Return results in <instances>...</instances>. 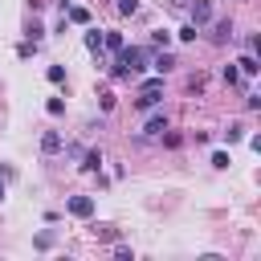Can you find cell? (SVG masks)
<instances>
[{
  "label": "cell",
  "mask_w": 261,
  "mask_h": 261,
  "mask_svg": "<svg viewBox=\"0 0 261 261\" xmlns=\"http://www.w3.org/2000/svg\"><path fill=\"white\" fill-rule=\"evenodd\" d=\"M196 33H200V29H196V24H192V20H188V24H184V29H179V41H196Z\"/></svg>",
  "instance_id": "cell-15"
},
{
  "label": "cell",
  "mask_w": 261,
  "mask_h": 261,
  "mask_svg": "<svg viewBox=\"0 0 261 261\" xmlns=\"http://www.w3.org/2000/svg\"><path fill=\"white\" fill-rule=\"evenodd\" d=\"M159 94H163V73L159 77H147L143 86H139V110H151V106H159Z\"/></svg>",
  "instance_id": "cell-2"
},
{
  "label": "cell",
  "mask_w": 261,
  "mask_h": 261,
  "mask_svg": "<svg viewBox=\"0 0 261 261\" xmlns=\"http://www.w3.org/2000/svg\"><path fill=\"white\" fill-rule=\"evenodd\" d=\"M41 151H45V155H57V151H61V135H57V130H45V139H41Z\"/></svg>",
  "instance_id": "cell-5"
},
{
  "label": "cell",
  "mask_w": 261,
  "mask_h": 261,
  "mask_svg": "<svg viewBox=\"0 0 261 261\" xmlns=\"http://www.w3.org/2000/svg\"><path fill=\"white\" fill-rule=\"evenodd\" d=\"M69 216H77V220H86V216H94V200L90 196H69Z\"/></svg>",
  "instance_id": "cell-4"
},
{
  "label": "cell",
  "mask_w": 261,
  "mask_h": 261,
  "mask_svg": "<svg viewBox=\"0 0 261 261\" xmlns=\"http://www.w3.org/2000/svg\"><path fill=\"white\" fill-rule=\"evenodd\" d=\"M118 53H122V57L110 65V73H114V77H126V73H143V69H147V61H151V49H143V45H122Z\"/></svg>",
  "instance_id": "cell-1"
},
{
  "label": "cell",
  "mask_w": 261,
  "mask_h": 261,
  "mask_svg": "<svg viewBox=\"0 0 261 261\" xmlns=\"http://www.w3.org/2000/svg\"><path fill=\"white\" fill-rule=\"evenodd\" d=\"M86 171H98L102 167V151H86V163H82Z\"/></svg>",
  "instance_id": "cell-13"
},
{
  "label": "cell",
  "mask_w": 261,
  "mask_h": 261,
  "mask_svg": "<svg viewBox=\"0 0 261 261\" xmlns=\"http://www.w3.org/2000/svg\"><path fill=\"white\" fill-rule=\"evenodd\" d=\"M237 65H241V73H257V69H261V65H257V57H253V53H245V57H241V61H237Z\"/></svg>",
  "instance_id": "cell-12"
},
{
  "label": "cell",
  "mask_w": 261,
  "mask_h": 261,
  "mask_svg": "<svg viewBox=\"0 0 261 261\" xmlns=\"http://www.w3.org/2000/svg\"><path fill=\"white\" fill-rule=\"evenodd\" d=\"M212 41H232V20H216V29H212Z\"/></svg>",
  "instance_id": "cell-7"
},
{
  "label": "cell",
  "mask_w": 261,
  "mask_h": 261,
  "mask_svg": "<svg viewBox=\"0 0 261 261\" xmlns=\"http://www.w3.org/2000/svg\"><path fill=\"white\" fill-rule=\"evenodd\" d=\"M237 77H241V69H237V65H224V82H228V86H232V82H237Z\"/></svg>",
  "instance_id": "cell-18"
},
{
  "label": "cell",
  "mask_w": 261,
  "mask_h": 261,
  "mask_svg": "<svg viewBox=\"0 0 261 261\" xmlns=\"http://www.w3.org/2000/svg\"><path fill=\"white\" fill-rule=\"evenodd\" d=\"M126 41H122V33H102V49H110V53H118Z\"/></svg>",
  "instance_id": "cell-8"
},
{
  "label": "cell",
  "mask_w": 261,
  "mask_h": 261,
  "mask_svg": "<svg viewBox=\"0 0 261 261\" xmlns=\"http://www.w3.org/2000/svg\"><path fill=\"white\" fill-rule=\"evenodd\" d=\"M143 130H147V135H163V130H167V114H151Z\"/></svg>",
  "instance_id": "cell-6"
},
{
  "label": "cell",
  "mask_w": 261,
  "mask_h": 261,
  "mask_svg": "<svg viewBox=\"0 0 261 261\" xmlns=\"http://www.w3.org/2000/svg\"><path fill=\"white\" fill-rule=\"evenodd\" d=\"M188 16H192L196 29L208 24V20H212V0H188Z\"/></svg>",
  "instance_id": "cell-3"
},
{
  "label": "cell",
  "mask_w": 261,
  "mask_h": 261,
  "mask_svg": "<svg viewBox=\"0 0 261 261\" xmlns=\"http://www.w3.org/2000/svg\"><path fill=\"white\" fill-rule=\"evenodd\" d=\"M118 12H122V16H135V12H139V0H118Z\"/></svg>",
  "instance_id": "cell-14"
},
{
  "label": "cell",
  "mask_w": 261,
  "mask_h": 261,
  "mask_svg": "<svg viewBox=\"0 0 261 261\" xmlns=\"http://www.w3.org/2000/svg\"><path fill=\"white\" fill-rule=\"evenodd\" d=\"M212 167H220V171H224V167H228V155H224V151H216V155H212Z\"/></svg>",
  "instance_id": "cell-19"
},
{
  "label": "cell",
  "mask_w": 261,
  "mask_h": 261,
  "mask_svg": "<svg viewBox=\"0 0 261 261\" xmlns=\"http://www.w3.org/2000/svg\"><path fill=\"white\" fill-rule=\"evenodd\" d=\"M151 69H155V73H167V69H175V57H171V53H159V57L151 61Z\"/></svg>",
  "instance_id": "cell-9"
},
{
  "label": "cell",
  "mask_w": 261,
  "mask_h": 261,
  "mask_svg": "<svg viewBox=\"0 0 261 261\" xmlns=\"http://www.w3.org/2000/svg\"><path fill=\"white\" fill-rule=\"evenodd\" d=\"M0 200H4V184H0Z\"/></svg>",
  "instance_id": "cell-21"
},
{
  "label": "cell",
  "mask_w": 261,
  "mask_h": 261,
  "mask_svg": "<svg viewBox=\"0 0 261 261\" xmlns=\"http://www.w3.org/2000/svg\"><path fill=\"white\" fill-rule=\"evenodd\" d=\"M45 110H49V114H65V102H61V98H49V106H45Z\"/></svg>",
  "instance_id": "cell-16"
},
{
  "label": "cell",
  "mask_w": 261,
  "mask_h": 261,
  "mask_svg": "<svg viewBox=\"0 0 261 261\" xmlns=\"http://www.w3.org/2000/svg\"><path fill=\"white\" fill-rule=\"evenodd\" d=\"M49 82H65V69L61 65H49Z\"/></svg>",
  "instance_id": "cell-17"
},
{
  "label": "cell",
  "mask_w": 261,
  "mask_h": 261,
  "mask_svg": "<svg viewBox=\"0 0 261 261\" xmlns=\"http://www.w3.org/2000/svg\"><path fill=\"white\" fill-rule=\"evenodd\" d=\"M86 49H90V53H102V33H98V29L86 33Z\"/></svg>",
  "instance_id": "cell-11"
},
{
  "label": "cell",
  "mask_w": 261,
  "mask_h": 261,
  "mask_svg": "<svg viewBox=\"0 0 261 261\" xmlns=\"http://www.w3.org/2000/svg\"><path fill=\"white\" fill-rule=\"evenodd\" d=\"M171 8L175 12H188V0H171Z\"/></svg>",
  "instance_id": "cell-20"
},
{
  "label": "cell",
  "mask_w": 261,
  "mask_h": 261,
  "mask_svg": "<svg viewBox=\"0 0 261 261\" xmlns=\"http://www.w3.org/2000/svg\"><path fill=\"white\" fill-rule=\"evenodd\" d=\"M65 16H69L73 24H90V8H65Z\"/></svg>",
  "instance_id": "cell-10"
}]
</instances>
